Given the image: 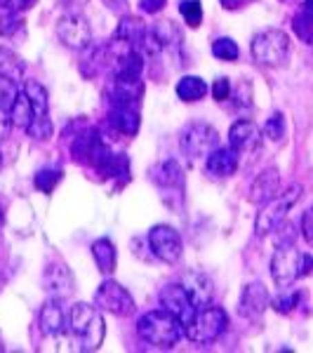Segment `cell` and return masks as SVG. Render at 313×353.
<instances>
[{"instance_id": "14", "label": "cell", "mask_w": 313, "mask_h": 353, "mask_svg": "<svg viewBox=\"0 0 313 353\" xmlns=\"http://www.w3.org/2000/svg\"><path fill=\"white\" fill-rule=\"evenodd\" d=\"M261 144V130L252 121H236L229 130V146L238 156L257 151Z\"/></svg>"}, {"instance_id": "8", "label": "cell", "mask_w": 313, "mask_h": 353, "mask_svg": "<svg viewBox=\"0 0 313 353\" xmlns=\"http://www.w3.org/2000/svg\"><path fill=\"white\" fill-rule=\"evenodd\" d=\"M94 306L111 316H118V318H128L134 313V299L132 294L125 290L121 283L116 281H104L94 292Z\"/></svg>"}, {"instance_id": "19", "label": "cell", "mask_w": 313, "mask_h": 353, "mask_svg": "<svg viewBox=\"0 0 313 353\" xmlns=\"http://www.w3.org/2000/svg\"><path fill=\"white\" fill-rule=\"evenodd\" d=\"M109 125L125 137H134L139 132V109H132V106H111Z\"/></svg>"}, {"instance_id": "12", "label": "cell", "mask_w": 313, "mask_h": 353, "mask_svg": "<svg viewBox=\"0 0 313 353\" xmlns=\"http://www.w3.org/2000/svg\"><path fill=\"white\" fill-rule=\"evenodd\" d=\"M43 288H45V292H48L50 297H54L57 301L66 299L68 294L73 292L76 283H73V276H71V271H68V266L64 264V261L54 259V261H50V264L45 266Z\"/></svg>"}, {"instance_id": "42", "label": "cell", "mask_w": 313, "mask_h": 353, "mask_svg": "<svg viewBox=\"0 0 313 353\" xmlns=\"http://www.w3.org/2000/svg\"><path fill=\"white\" fill-rule=\"evenodd\" d=\"M219 3L224 5L226 10H241V8H245V5L254 3V0H219Z\"/></svg>"}, {"instance_id": "5", "label": "cell", "mask_w": 313, "mask_h": 353, "mask_svg": "<svg viewBox=\"0 0 313 353\" xmlns=\"http://www.w3.org/2000/svg\"><path fill=\"white\" fill-rule=\"evenodd\" d=\"M226 325H229V316L219 306H205L198 309L196 316L189 325H184V334L196 344H212L224 334Z\"/></svg>"}, {"instance_id": "43", "label": "cell", "mask_w": 313, "mask_h": 353, "mask_svg": "<svg viewBox=\"0 0 313 353\" xmlns=\"http://www.w3.org/2000/svg\"><path fill=\"white\" fill-rule=\"evenodd\" d=\"M311 271H313V257L311 254H304V261H301V278L309 276Z\"/></svg>"}, {"instance_id": "29", "label": "cell", "mask_w": 313, "mask_h": 353, "mask_svg": "<svg viewBox=\"0 0 313 353\" xmlns=\"http://www.w3.org/2000/svg\"><path fill=\"white\" fill-rule=\"evenodd\" d=\"M212 54L221 61H236L241 50H238L233 38H217V41L212 43Z\"/></svg>"}, {"instance_id": "11", "label": "cell", "mask_w": 313, "mask_h": 353, "mask_svg": "<svg viewBox=\"0 0 313 353\" xmlns=\"http://www.w3.org/2000/svg\"><path fill=\"white\" fill-rule=\"evenodd\" d=\"M161 306L165 311L172 313V316H177L181 321V325H189L198 311L181 283H172V285L161 290Z\"/></svg>"}, {"instance_id": "41", "label": "cell", "mask_w": 313, "mask_h": 353, "mask_svg": "<svg viewBox=\"0 0 313 353\" xmlns=\"http://www.w3.org/2000/svg\"><path fill=\"white\" fill-rule=\"evenodd\" d=\"M61 5H64L68 12H78V10H83L88 5V0H61Z\"/></svg>"}, {"instance_id": "10", "label": "cell", "mask_w": 313, "mask_h": 353, "mask_svg": "<svg viewBox=\"0 0 313 353\" xmlns=\"http://www.w3.org/2000/svg\"><path fill=\"white\" fill-rule=\"evenodd\" d=\"M146 241H149L153 254H156L161 261H165V264H174V261L181 259L184 245H181L179 233L174 231L172 226H165V224L153 226Z\"/></svg>"}, {"instance_id": "20", "label": "cell", "mask_w": 313, "mask_h": 353, "mask_svg": "<svg viewBox=\"0 0 313 353\" xmlns=\"http://www.w3.org/2000/svg\"><path fill=\"white\" fill-rule=\"evenodd\" d=\"M153 181L163 189H181L184 186V172L177 161H163L153 168Z\"/></svg>"}, {"instance_id": "23", "label": "cell", "mask_w": 313, "mask_h": 353, "mask_svg": "<svg viewBox=\"0 0 313 353\" xmlns=\"http://www.w3.org/2000/svg\"><path fill=\"white\" fill-rule=\"evenodd\" d=\"M146 33H149V28H146V24H141V19H137V17H125L121 24H118L116 38L130 43L137 50L141 45V41H144Z\"/></svg>"}, {"instance_id": "15", "label": "cell", "mask_w": 313, "mask_h": 353, "mask_svg": "<svg viewBox=\"0 0 313 353\" xmlns=\"http://www.w3.org/2000/svg\"><path fill=\"white\" fill-rule=\"evenodd\" d=\"M181 285L189 292V297L193 299L196 309H205L210 306V301L214 297V283L208 273L203 271H186L181 276Z\"/></svg>"}, {"instance_id": "45", "label": "cell", "mask_w": 313, "mask_h": 353, "mask_svg": "<svg viewBox=\"0 0 313 353\" xmlns=\"http://www.w3.org/2000/svg\"><path fill=\"white\" fill-rule=\"evenodd\" d=\"M106 3H111V5H113V3H118V0H106Z\"/></svg>"}, {"instance_id": "18", "label": "cell", "mask_w": 313, "mask_h": 353, "mask_svg": "<svg viewBox=\"0 0 313 353\" xmlns=\"http://www.w3.org/2000/svg\"><path fill=\"white\" fill-rule=\"evenodd\" d=\"M38 325H41V332L45 337H57V334H61V330L66 325V318H64L61 306L57 304V299H50L43 304L41 313H38Z\"/></svg>"}, {"instance_id": "36", "label": "cell", "mask_w": 313, "mask_h": 353, "mask_svg": "<svg viewBox=\"0 0 313 353\" xmlns=\"http://www.w3.org/2000/svg\"><path fill=\"white\" fill-rule=\"evenodd\" d=\"M276 231H278V236H276L278 245H292L294 238H297V233H294V226L290 224V221H285V219H283L281 224L276 226Z\"/></svg>"}, {"instance_id": "30", "label": "cell", "mask_w": 313, "mask_h": 353, "mask_svg": "<svg viewBox=\"0 0 313 353\" xmlns=\"http://www.w3.org/2000/svg\"><path fill=\"white\" fill-rule=\"evenodd\" d=\"M26 132L36 141H48L50 137H52V121H50L48 116H36L31 121V125L26 128Z\"/></svg>"}, {"instance_id": "27", "label": "cell", "mask_w": 313, "mask_h": 353, "mask_svg": "<svg viewBox=\"0 0 313 353\" xmlns=\"http://www.w3.org/2000/svg\"><path fill=\"white\" fill-rule=\"evenodd\" d=\"M0 73H5V76H10L12 81L19 83L21 76H24V64H21V59L14 52L0 50Z\"/></svg>"}, {"instance_id": "39", "label": "cell", "mask_w": 313, "mask_h": 353, "mask_svg": "<svg viewBox=\"0 0 313 353\" xmlns=\"http://www.w3.org/2000/svg\"><path fill=\"white\" fill-rule=\"evenodd\" d=\"M0 5L14 10V12H24V10H28V8H33V5H36V0H0Z\"/></svg>"}, {"instance_id": "46", "label": "cell", "mask_w": 313, "mask_h": 353, "mask_svg": "<svg viewBox=\"0 0 313 353\" xmlns=\"http://www.w3.org/2000/svg\"><path fill=\"white\" fill-rule=\"evenodd\" d=\"M0 351H3V344H0Z\"/></svg>"}, {"instance_id": "6", "label": "cell", "mask_w": 313, "mask_h": 353, "mask_svg": "<svg viewBox=\"0 0 313 353\" xmlns=\"http://www.w3.org/2000/svg\"><path fill=\"white\" fill-rule=\"evenodd\" d=\"M219 144V134L212 125L208 123H189L179 134V146L191 161L198 158H208L210 153L217 149Z\"/></svg>"}, {"instance_id": "2", "label": "cell", "mask_w": 313, "mask_h": 353, "mask_svg": "<svg viewBox=\"0 0 313 353\" xmlns=\"http://www.w3.org/2000/svg\"><path fill=\"white\" fill-rule=\"evenodd\" d=\"M137 334L151 346L158 349H172L184 334V325L177 316L170 311H149L137 321Z\"/></svg>"}, {"instance_id": "24", "label": "cell", "mask_w": 313, "mask_h": 353, "mask_svg": "<svg viewBox=\"0 0 313 353\" xmlns=\"http://www.w3.org/2000/svg\"><path fill=\"white\" fill-rule=\"evenodd\" d=\"M24 94L28 99L33 109V118L36 116H48V109H50V99H48V90L43 88L38 81H28L24 85Z\"/></svg>"}, {"instance_id": "21", "label": "cell", "mask_w": 313, "mask_h": 353, "mask_svg": "<svg viewBox=\"0 0 313 353\" xmlns=\"http://www.w3.org/2000/svg\"><path fill=\"white\" fill-rule=\"evenodd\" d=\"M92 257L97 261V269L104 273V276H111L116 271L118 252H116V245L111 243V238H97L92 243Z\"/></svg>"}, {"instance_id": "9", "label": "cell", "mask_w": 313, "mask_h": 353, "mask_svg": "<svg viewBox=\"0 0 313 353\" xmlns=\"http://www.w3.org/2000/svg\"><path fill=\"white\" fill-rule=\"evenodd\" d=\"M57 38L66 45L68 50H88L92 45V28L81 12H66L57 21Z\"/></svg>"}, {"instance_id": "31", "label": "cell", "mask_w": 313, "mask_h": 353, "mask_svg": "<svg viewBox=\"0 0 313 353\" xmlns=\"http://www.w3.org/2000/svg\"><path fill=\"white\" fill-rule=\"evenodd\" d=\"M179 12H181L184 21L191 28L201 26V21H203V5H201V0H184V3L179 5Z\"/></svg>"}, {"instance_id": "34", "label": "cell", "mask_w": 313, "mask_h": 353, "mask_svg": "<svg viewBox=\"0 0 313 353\" xmlns=\"http://www.w3.org/2000/svg\"><path fill=\"white\" fill-rule=\"evenodd\" d=\"M261 132L271 141H283V137H285V118H283V113H273L269 121L264 123Z\"/></svg>"}, {"instance_id": "22", "label": "cell", "mask_w": 313, "mask_h": 353, "mask_svg": "<svg viewBox=\"0 0 313 353\" xmlns=\"http://www.w3.org/2000/svg\"><path fill=\"white\" fill-rule=\"evenodd\" d=\"M292 31L297 33L301 43L313 45V0H304V5L292 19Z\"/></svg>"}, {"instance_id": "13", "label": "cell", "mask_w": 313, "mask_h": 353, "mask_svg": "<svg viewBox=\"0 0 313 353\" xmlns=\"http://www.w3.org/2000/svg\"><path fill=\"white\" fill-rule=\"evenodd\" d=\"M269 304H271V297H269V290L264 288V283H250V285L243 288L238 311H241V316L248 318V321H257V318L264 316Z\"/></svg>"}, {"instance_id": "33", "label": "cell", "mask_w": 313, "mask_h": 353, "mask_svg": "<svg viewBox=\"0 0 313 353\" xmlns=\"http://www.w3.org/2000/svg\"><path fill=\"white\" fill-rule=\"evenodd\" d=\"M19 24H21L19 12H14V10L0 5V36H14Z\"/></svg>"}, {"instance_id": "44", "label": "cell", "mask_w": 313, "mask_h": 353, "mask_svg": "<svg viewBox=\"0 0 313 353\" xmlns=\"http://www.w3.org/2000/svg\"><path fill=\"white\" fill-rule=\"evenodd\" d=\"M0 226H3V212H0Z\"/></svg>"}, {"instance_id": "28", "label": "cell", "mask_w": 313, "mask_h": 353, "mask_svg": "<svg viewBox=\"0 0 313 353\" xmlns=\"http://www.w3.org/2000/svg\"><path fill=\"white\" fill-rule=\"evenodd\" d=\"M17 97H19V88H17V81H12L10 76L0 73V111L10 113V109L14 106Z\"/></svg>"}, {"instance_id": "3", "label": "cell", "mask_w": 313, "mask_h": 353, "mask_svg": "<svg viewBox=\"0 0 313 353\" xmlns=\"http://www.w3.org/2000/svg\"><path fill=\"white\" fill-rule=\"evenodd\" d=\"M250 52H252V59L259 66H269V68L283 66L290 54L287 33L281 31V28H266V31H261L252 38Z\"/></svg>"}, {"instance_id": "17", "label": "cell", "mask_w": 313, "mask_h": 353, "mask_svg": "<svg viewBox=\"0 0 313 353\" xmlns=\"http://www.w3.org/2000/svg\"><path fill=\"white\" fill-rule=\"evenodd\" d=\"M205 168L212 176L217 179H224V176H231L238 170V153L231 149V146H224V149H214L205 158Z\"/></svg>"}, {"instance_id": "38", "label": "cell", "mask_w": 313, "mask_h": 353, "mask_svg": "<svg viewBox=\"0 0 313 353\" xmlns=\"http://www.w3.org/2000/svg\"><path fill=\"white\" fill-rule=\"evenodd\" d=\"M301 236L313 248V208H309L301 214Z\"/></svg>"}, {"instance_id": "4", "label": "cell", "mask_w": 313, "mask_h": 353, "mask_svg": "<svg viewBox=\"0 0 313 353\" xmlns=\"http://www.w3.org/2000/svg\"><path fill=\"white\" fill-rule=\"evenodd\" d=\"M299 198H301V186L292 184L283 193H278L276 198H271L269 203L261 205L257 221H254V233H257L259 238H264L276 231V226L287 217V212L292 210V205L297 203Z\"/></svg>"}, {"instance_id": "37", "label": "cell", "mask_w": 313, "mask_h": 353, "mask_svg": "<svg viewBox=\"0 0 313 353\" xmlns=\"http://www.w3.org/2000/svg\"><path fill=\"white\" fill-rule=\"evenodd\" d=\"M212 97L217 101H226L231 97V81L229 78H217L212 85Z\"/></svg>"}, {"instance_id": "25", "label": "cell", "mask_w": 313, "mask_h": 353, "mask_svg": "<svg viewBox=\"0 0 313 353\" xmlns=\"http://www.w3.org/2000/svg\"><path fill=\"white\" fill-rule=\"evenodd\" d=\"M208 94V85L198 76H184L177 83V97L181 101H201Z\"/></svg>"}, {"instance_id": "26", "label": "cell", "mask_w": 313, "mask_h": 353, "mask_svg": "<svg viewBox=\"0 0 313 353\" xmlns=\"http://www.w3.org/2000/svg\"><path fill=\"white\" fill-rule=\"evenodd\" d=\"M31 121H33V109H31V104H28L26 94L19 92V97H17V101H14V106L10 109V123H12L14 128L26 130L28 125H31Z\"/></svg>"}, {"instance_id": "40", "label": "cell", "mask_w": 313, "mask_h": 353, "mask_svg": "<svg viewBox=\"0 0 313 353\" xmlns=\"http://www.w3.org/2000/svg\"><path fill=\"white\" fill-rule=\"evenodd\" d=\"M168 5V0H139V8L149 14H158Z\"/></svg>"}, {"instance_id": "16", "label": "cell", "mask_w": 313, "mask_h": 353, "mask_svg": "<svg viewBox=\"0 0 313 353\" xmlns=\"http://www.w3.org/2000/svg\"><path fill=\"white\" fill-rule=\"evenodd\" d=\"M281 193V172L276 168H266L264 172H259L254 176L252 186H250V203L254 205H264L271 198H276Z\"/></svg>"}, {"instance_id": "35", "label": "cell", "mask_w": 313, "mask_h": 353, "mask_svg": "<svg viewBox=\"0 0 313 353\" xmlns=\"http://www.w3.org/2000/svg\"><path fill=\"white\" fill-rule=\"evenodd\" d=\"M299 299H301L299 292H283L273 299V309L278 313H292L294 306H299Z\"/></svg>"}, {"instance_id": "1", "label": "cell", "mask_w": 313, "mask_h": 353, "mask_svg": "<svg viewBox=\"0 0 313 353\" xmlns=\"http://www.w3.org/2000/svg\"><path fill=\"white\" fill-rule=\"evenodd\" d=\"M68 334L71 341L78 351H94L101 346L104 341V318L97 306L92 304H76L68 311V321H66Z\"/></svg>"}, {"instance_id": "7", "label": "cell", "mask_w": 313, "mask_h": 353, "mask_svg": "<svg viewBox=\"0 0 313 353\" xmlns=\"http://www.w3.org/2000/svg\"><path fill=\"white\" fill-rule=\"evenodd\" d=\"M301 261H304V252H299L294 245H278V250L271 257L273 283L287 290L297 278H301Z\"/></svg>"}, {"instance_id": "32", "label": "cell", "mask_w": 313, "mask_h": 353, "mask_svg": "<svg viewBox=\"0 0 313 353\" xmlns=\"http://www.w3.org/2000/svg\"><path fill=\"white\" fill-rule=\"evenodd\" d=\"M59 181H61V170H41V172L33 176L36 189L43 191V193H52Z\"/></svg>"}]
</instances>
